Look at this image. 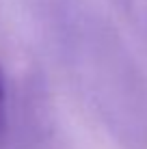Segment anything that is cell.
I'll list each match as a JSON object with an SVG mask.
<instances>
[{
  "label": "cell",
  "instance_id": "1",
  "mask_svg": "<svg viewBox=\"0 0 147 149\" xmlns=\"http://www.w3.org/2000/svg\"><path fill=\"white\" fill-rule=\"evenodd\" d=\"M7 127V80L0 69V134Z\"/></svg>",
  "mask_w": 147,
  "mask_h": 149
}]
</instances>
